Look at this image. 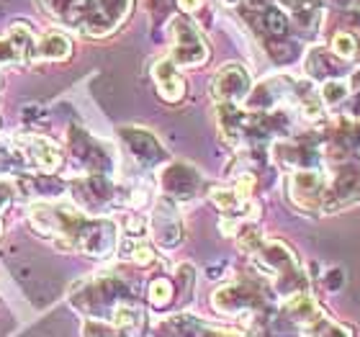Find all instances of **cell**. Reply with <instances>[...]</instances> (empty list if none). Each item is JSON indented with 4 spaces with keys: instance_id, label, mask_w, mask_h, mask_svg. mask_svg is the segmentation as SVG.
<instances>
[{
    "instance_id": "7402d4cb",
    "label": "cell",
    "mask_w": 360,
    "mask_h": 337,
    "mask_svg": "<svg viewBox=\"0 0 360 337\" xmlns=\"http://www.w3.org/2000/svg\"><path fill=\"white\" fill-rule=\"evenodd\" d=\"M34 3H37V8L46 18L57 21L60 26H65V29H70V23L75 18L77 6H80V0H34Z\"/></svg>"
},
{
    "instance_id": "7a4b0ae2",
    "label": "cell",
    "mask_w": 360,
    "mask_h": 337,
    "mask_svg": "<svg viewBox=\"0 0 360 337\" xmlns=\"http://www.w3.org/2000/svg\"><path fill=\"white\" fill-rule=\"evenodd\" d=\"M129 301H136L131 286L113 273L83 278L70 288V304L80 314H85V319H108L111 322L113 312Z\"/></svg>"
},
{
    "instance_id": "d6986e66",
    "label": "cell",
    "mask_w": 360,
    "mask_h": 337,
    "mask_svg": "<svg viewBox=\"0 0 360 337\" xmlns=\"http://www.w3.org/2000/svg\"><path fill=\"white\" fill-rule=\"evenodd\" d=\"M72 39L68 31L62 29H49L44 34H39L34 42V54L31 62H65L72 57Z\"/></svg>"
},
{
    "instance_id": "52a82bcc",
    "label": "cell",
    "mask_w": 360,
    "mask_h": 337,
    "mask_svg": "<svg viewBox=\"0 0 360 337\" xmlns=\"http://www.w3.org/2000/svg\"><path fill=\"white\" fill-rule=\"evenodd\" d=\"M68 152L85 175H108V178H113V172H116V152L103 139H98L80 127L68 129Z\"/></svg>"
},
{
    "instance_id": "e0dca14e",
    "label": "cell",
    "mask_w": 360,
    "mask_h": 337,
    "mask_svg": "<svg viewBox=\"0 0 360 337\" xmlns=\"http://www.w3.org/2000/svg\"><path fill=\"white\" fill-rule=\"evenodd\" d=\"M158 337H248L245 332L237 330H224V327H214L206 324L203 319L193 314H175L167 317L155 327Z\"/></svg>"
},
{
    "instance_id": "f1b7e54d",
    "label": "cell",
    "mask_w": 360,
    "mask_h": 337,
    "mask_svg": "<svg viewBox=\"0 0 360 337\" xmlns=\"http://www.w3.org/2000/svg\"><path fill=\"white\" fill-rule=\"evenodd\" d=\"M170 6H173V0H150V11L155 15H165L167 11H170Z\"/></svg>"
},
{
    "instance_id": "d4e9b609",
    "label": "cell",
    "mask_w": 360,
    "mask_h": 337,
    "mask_svg": "<svg viewBox=\"0 0 360 337\" xmlns=\"http://www.w3.org/2000/svg\"><path fill=\"white\" fill-rule=\"evenodd\" d=\"M338 60L342 62H350L358 57V37L355 34H350V31H338L335 37H332V49H330Z\"/></svg>"
},
{
    "instance_id": "9c48e42d",
    "label": "cell",
    "mask_w": 360,
    "mask_h": 337,
    "mask_svg": "<svg viewBox=\"0 0 360 337\" xmlns=\"http://www.w3.org/2000/svg\"><path fill=\"white\" fill-rule=\"evenodd\" d=\"M360 201V163L353 158L338 160L332 165V178L327 180L322 214H338V211Z\"/></svg>"
},
{
    "instance_id": "ba28073f",
    "label": "cell",
    "mask_w": 360,
    "mask_h": 337,
    "mask_svg": "<svg viewBox=\"0 0 360 337\" xmlns=\"http://www.w3.org/2000/svg\"><path fill=\"white\" fill-rule=\"evenodd\" d=\"M209 60V44L188 15L170 18V62L175 68H201Z\"/></svg>"
},
{
    "instance_id": "8992f818",
    "label": "cell",
    "mask_w": 360,
    "mask_h": 337,
    "mask_svg": "<svg viewBox=\"0 0 360 337\" xmlns=\"http://www.w3.org/2000/svg\"><path fill=\"white\" fill-rule=\"evenodd\" d=\"M214 309L224 317H263L268 312V293L255 281H234L214 291Z\"/></svg>"
},
{
    "instance_id": "f546056e",
    "label": "cell",
    "mask_w": 360,
    "mask_h": 337,
    "mask_svg": "<svg viewBox=\"0 0 360 337\" xmlns=\"http://www.w3.org/2000/svg\"><path fill=\"white\" fill-rule=\"evenodd\" d=\"M221 3H224V6H240L242 0H221Z\"/></svg>"
},
{
    "instance_id": "3957f363",
    "label": "cell",
    "mask_w": 360,
    "mask_h": 337,
    "mask_svg": "<svg viewBox=\"0 0 360 337\" xmlns=\"http://www.w3.org/2000/svg\"><path fill=\"white\" fill-rule=\"evenodd\" d=\"M242 18L248 21L260 44L276 62H291L296 57V42L291 39V23L276 3L255 0L252 6L242 8Z\"/></svg>"
},
{
    "instance_id": "44dd1931",
    "label": "cell",
    "mask_w": 360,
    "mask_h": 337,
    "mask_svg": "<svg viewBox=\"0 0 360 337\" xmlns=\"http://www.w3.org/2000/svg\"><path fill=\"white\" fill-rule=\"evenodd\" d=\"M307 72L309 77H324L327 80H340V75L347 72V62L338 60L330 49H311L307 57Z\"/></svg>"
},
{
    "instance_id": "484cf974",
    "label": "cell",
    "mask_w": 360,
    "mask_h": 337,
    "mask_svg": "<svg viewBox=\"0 0 360 337\" xmlns=\"http://www.w3.org/2000/svg\"><path fill=\"white\" fill-rule=\"evenodd\" d=\"M304 337H353V332L347 330L345 324L335 322V319H327V317H319L311 327L304 330Z\"/></svg>"
},
{
    "instance_id": "5bb4252c",
    "label": "cell",
    "mask_w": 360,
    "mask_h": 337,
    "mask_svg": "<svg viewBox=\"0 0 360 337\" xmlns=\"http://www.w3.org/2000/svg\"><path fill=\"white\" fill-rule=\"evenodd\" d=\"M250 90H252V77L240 62H229L224 68H219V72L211 80V93L217 103L240 106L248 101Z\"/></svg>"
},
{
    "instance_id": "ffe728a7",
    "label": "cell",
    "mask_w": 360,
    "mask_h": 337,
    "mask_svg": "<svg viewBox=\"0 0 360 337\" xmlns=\"http://www.w3.org/2000/svg\"><path fill=\"white\" fill-rule=\"evenodd\" d=\"M152 80L158 85L160 98L167 101V103H178L186 96V77L180 75L178 68L170 62V57L158 60L152 65Z\"/></svg>"
},
{
    "instance_id": "9a60e30c",
    "label": "cell",
    "mask_w": 360,
    "mask_h": 337,
    "mask_svg": "<svg viewBox=\"0 0 360 337\" xmlns=\"http://www.w3.org/2000/svg\"><path fill=\"white\" fill-rule=\"evenodd\" d=\"M150 234L160 248L165 250L178 248L180 242H183V222H180V214H178V203H173L165 196H160V201L155 203L150 217Z\"/></svg>"
},
{
    "instance_id": "ac0fdd59",
    "label": "cell",
    "mask_w": 360,
    "mask_h": 337,
    "mask_svg": "<svg viewBox=\"0 0 360 337\" xmlns=\"http://www.w3.org/2000/svg\"><path fill=\"white\" fill-rule=\"evenodd\" d=\"M34 42H37V34L29 23H13L8 34L0 37V68L29 65L34 54Z\"/></svg>"
},
{
    "instance_id": "cb8c5ba5",
    "label": "cell",
    "mask_w": 360,
    "mask_h": 337,
    "mask_svg": "<svg viewBox=\"0 0 360 337\" xmlns=\"http://www.w3.org/2000/svg\"><path fill=\"white\" fill-rule=\"evenodd\" d=\"M80 332H83V337H139L136 332L124 330L108 319H83Z\"/></svg>"
},
{
    "instance_id": "8fae6325",
    "label": "cell",
    "mask_w": 360,
    "mask_h": 337,
    "mask_svg": "<svg viewBox=\"0 0 360 337\" xmlns=\"http://www.w3.org/2000/svg\"><path fill=\"white\" fill-rule=\"evenodd\" d=\"M160 191L173 203L193 201L206 191V180L188 163H170L160 172Z\"/></svg>"
},
{
    "instance_id": "277c9868",
    "label": "cell",
    "mask_w": 360,
    "mask_h": 337,
    "mask_svg": "<svg viewBox=\"0 0 360 337\" xmlns=\"http://www.w3.org/2000/svg\"><path fill=\"white\" fill-rule=\"evenodd\" d=\"M252 257H255L257 268L270 278L273 291H276L278 296L288 299L293 293L307 291V273L301 268L296 253H293L285 242L263 240L260 248L252 253Z\"/></svg>"
},
{
    "instance_id": "4fadbf2b",
    "label": "cell",
    "mask_w": 360,
    "mask_h": 337,
    "mask_svg": "<svg viewBox=\"0 0 360 337\" xmlns=\"http://www.w3.org/2000/svg\"><path fill=\"white\" fill-rule=\"evenodd\" d=\"M15 150L21 152L29 167H37L39 172H46V175H54V172L62 167V155L60 144L49 139L44 134H23V136H15L13 142H11Z\"/></svg>"
},
{
    "instance_id": "6da1fadb",
    "label": "cell",
    "mask_w": 360,
    "mask_h": 337,
    "mask_svg": "<svg viewBox=\"0 0 360 337\" xmlns=\"http://www.w3.org/2000/svg\"><path fill=\"white\" fill-rule=\"evenodd\" d=\"M29 224L41 240L62 253H80L108 260L119 250V227L105 217H93L72 201H37L29 206Z\"/></svg>"
},
{
    "instance_id": "5b68a950",
    "label": "cell",
    "mask_w": 360,
    "mask_h": 337,
    "mask_svg": "<svg viewBox=\"0 0 360 337\" xmlns=\"http://www.w3.org/2000/svg\"><path fill=\"white\" fill-rule=\"evenodd\" d=\"M134 0H80L70 29L85 39H105L127 23Z\"/></svg>"
},
{
    "instance_id": "2e32d148",
    "label": "cell",
    "mask_w": 360,
    "mask_h": 337,
    "mask_svg": "<svg viewBox=\"0 0 360 337\" xmlns=\"http://www.w3.org/2000/svg\"><path fill=\"white\" fill-rule=\"evenodd\" d=\"M299 39H314L322 29L324 0H276Z\"/></svg>"
},
{
    "instance_id": "4316f807",
    "label": "cell",
    "mask_w": 360,
    "mask_h": 337,
    "mask_svg": "<svg viewBox=\"0 0 360 337\" xmlns=\"http://www.w3.org/2000/svg\"><path fill=\"white\" fill-rule=\"evenodd\" d=\"M319 98H322L324 106H340L350 98V88H347V83L342 77L340 80H327L322 85V90H319Z\"/></svg>"
},
{
    "instance_id": "603a6c76",
    "label": "cell",
    "mask_w": 360,
    "mask_h": 337,
    "mask_svg": "<svg viewBox=\"0 0 360 337\" xmlns=\"http://www.w3.org/2000/svg\"><path fill=\"white\" fill-rule=\"evenodd\" d=\"M175 293H178L175 281H170V278H165V276L152 278L150 286H147V301H150L155 309L170 307V304L175 301Z\"/></svg>"
},
{
    "instance_id": "30bf717a",
    "label": "cell",
    "mask_w": 360,
    "mask_h": 337,
    "mask_svg": "<svg viewBox=\"0 0 360 337\" xmlns=\"http://www.w3.org/2000/svg\"><path fill=\"white\" fill-rule=\"evenodd\" d=\"M324 191H327V175L319 167L291 170L288 183H285L288 201L301 214H322Z\"/></svg>"
},
{
    "instance_id": "7c38bea8",
    "label": "cell",
    "mask_w": 360,
    "mask_h": 337,
    "mask_svg": "<svg viewBox=\"0 0 360 337\" xmlns=\"http://www.w3.org/2000/svg\"><path fill=\"white\" fill-rule=\"evenodd\" d=\"M119 139L127 147L129 158L134 160L142 170H155L167 163V150L162 147L158 136L152 134L150 129L142 127H121Z\"/></svg>"
},
{
    "instance_id": "83f0119b",
    "label": "cell",
    "mask_w": 360,
    "mask_h": 337,
    "mask_svg": "<svg viewBox=\"0 0 360 337\" xmlns=\"http://www.w3.org/2000/svg\"><path fill=\"white\" fill-rule=\"evenodd\" d=\"M178 8L183 13H195L203 8V0H178Z\"/></svg>"
}]
</instances>
